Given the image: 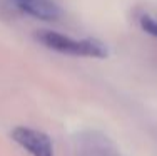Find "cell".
<instances>
[{"label":"cell","mask_w":157,"mask_h":156,"mask_svg":"<svg viewBox=\"0 0 157 156\" xmlns=\"http://www.w3.org/2000/svg\"><path fill=\"white\" fill-rule=\"evenodd\" d=\"M35 37L47 49L60 52V54L80 55V57H97V59H104L109 54L107 47L95 39H74L70 35H63L55 30H39Z\"/></svg>","instance_id":"6da1fadb"},{"label":"cell","mask_w":157,"mask_h":156,"mask_svg":"<svg viewBox=\"0 0 157 156\" xmlns=\"http://www.w3.org/2000/svg\"><path fill=\"white\" fill-rule=\"evenodd\" d=\"M12 139L32 156H54V144L42 131L18 126L12 131Z\"/></svg>","instance_id":"7a4b0ae2"},{"label":"cell","mask_w":157,"mask_h":156,"mask_svg":"<svg viewBox=\"0 0 157 156\" xmlns=\"http://www.w3.org/2000/svg\"><path fill=\"white\" fill-rule=\"evenodd\" d=\"M18 10L39 20L55 22L60 18V9L52 0H12Z\"/></svg>","instance_id":"3957f363"},{"label":"cell","mask_w":157,"mask_h":156,"mask_svg":"<svg viewBox=\"0 0 157 156\" xmlns=\"http://www.w3.org/2000/svg\"><path fill=\"white\" fill-rule=\"evenodd\" d=\"M139 25L144 32L157 37V18L151 14H140L139 15Z\"/></svg>","instance_id":"277c9868"}]
</instances>
